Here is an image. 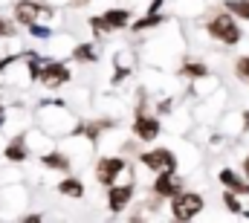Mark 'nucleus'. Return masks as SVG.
I'll return each instance as SVG.
<instances>
[{"mask_svg":"<svg viewBox=\"0 0 249 223\" xmlns=\"http://www.w3.org/2000/svg\"><path fill=\"white\" fill-rule=\"evenodd\" d=\"M6 122V113H3V105H0V125Z\"/></svg>","mask_w":249,"mask_h":223,"instance_id":"nucleus-25","label":"nucleus"},{"mask_svg":"<svg viewBox=\"0 0 249 223\" xmlns=\"http://www.w3.org/2000/svg\"><path fill=\"white\" fill-rule=\"evenodd\" d=\"M127 20H130V12L127 9H110V12L102 15L105 29H122V26H127Z\"/></svg>","mask_w":249,"mask_h":223,"instance_id":"nucleus-10","label":"nucleus"},{"mask_svg":"<svg viewBox=\"0 0 249 223\" xmlns=\"http://www.w3.org/2000/svg\"><path fill=\"white\" fill-rule=\"evenodd\" d=\"M142 160V166L151 168V171H177V157L168 151V148H154V151H148V154H142L139 157Z\"/></svg>","mask_w":249,"mask_h":223,"instance_id":"nucleus-3","label":"nucleus"},{"mask_svg":"<svg viewBox=\"0 0 249 223\" xmlns=\"http://www.w3.org/2000/svg\"><path fill=\"white\" fill-rule=\"evenodd\" d=\"M130 197H133V186H110V191H107L110 212H122L124 206L130 203Z\"/></svg>","mask_w":249,"mask_h":223,"instance_id":"nucleus-9","label":"nucleus"},{"mask_svg":"<svg viewBox=\"0 0 249 223\" xmlns=\"http://www.w3.org/2000/svg\"><path fill=\"white\" fill-rule=\"evenodd\" d=\"M209 35L217 38V41H223V44H229V47L241 41V29H238V23H235L229 15L212 18V20H209Z\"/></svg>","mask_w":249,"mask_h":223,"instance_id":"nucleus-1","label":"nucleus"},{"mask_svg":"<svg viewBox=\"0 0 249 223\" xmlns=\"http://www.w3.org/2000/svg\"><path fill=\"white\" fill-rule=\"evenodd\" d=\"M6 160H12V163H23V160H26V145H23V136H15V139L9 142V148H6Z\"/></svg>","mask_w":249,"mask_h":223,"instance_id":"nucleus-12","label":"nucleus"},{"mask_svg":"<svg viewBox=\"0 0 249 223\" xmlns=\"http://www.w3.org/2000/svg\"><path fill=\"white\" fill-rule=\"evenodd\" d=\"M162 20H165L162 15H157V12H148L142 20H136V23H133V29H136V32H139V29H151V26H157V23H162Z\"/></svg>","mask_w":249,"mask_h":223,"instance_id":"nucleus-16","label":"nucleus"},{"mask_svg":"<svg viewBox=\"0 0 249 223\" xmlns=\"http://www.w3.org/2000/svg\"><path fill=\"white\" fill-rule=\"evenodd\" d=\"M122 171H124V160H119V157H102L99 166H96V180L110 188Z\"/></svg>","mask_w":249,"mask_h":223,"instance_id":"nucleus-4","label":"nucleus"},{"mask_svg":"<svg viewBox=\"0 0 249 223\" xmlns=\"http://www.w3.org/2000/svg\"><path fill=\"white\" fill-rule=\"evenodd\" d=\"M244 130H249V111H244Z\"/></svg>","mask_w":249,"mask_h":223,"instance_id":"nucleus-23","label":"nucleus"},{"mask_svg":"<svg viewBox=\"0 0 249 223\" xmlns=\"http://www.w3.org/2000/svg\"><path fill=\"white\" fill-rule=\"evenodd\" d=\"M29 29H32V35H38V38H47V35H50V29H47V26H38V23H29Z\"/></svg>","mask_w":249,"mask_h":223,"instance_id":"nucleus-22","label":"nucleus"},{"mask_svg":"<svg viewBox=\"0 0 249 223\" xmlns=\"http://www.w3.org/2000/svg\"><path fill=\"white\" fill-rule=\"evenodd\" d=\"M235 70H238V75H241V78H244V81H249V56H244V58H241V61H238V67H235Z\"/></svg>","mask_w":249,"mask_h":223,"instance_id":"nucleus-20","label":"nucleus"},{"mask_svg":"<svg viewBox=\"0 0 249 223\" xmlns=\"http://www.w3.org/2000/svg\"><path fill=\"white\" fill-rule=\"evenodd\" d=\"M38 78H41L47 87H61V84H67V81H70V70H67L64 64H58V61H55V64H47V67L38 73Z\"/></svg>","mask_w":249,"mask_h":223,"instance_id":"nucleus-6","label":"nucleus"},{"mask_svg":"<svg viewBox=\"0 0 249 223\" xmlns=\"http://www.w3.org/2000/svg\"><path fill=\"white\" fill-rule=\"evenodd\" d=\"M171 212H174L177 221H191V218H197L203 212V197L194 194V191H186V194L180 191L174 197V203H171Z\"/></svg>","mask_w":249,"mask_h":223,"instance_id":"nucleus-2","label":"nucleus"},{"mask_svg":"<svg viewBox=\"0 0 249 223\" xmlns=\"http://www.w3.org/2000/svg\"><path fill=\"white\" fill-rule=\"evenodd\" d=\"M78 3H84V0H78Z\"/></svg>","mask_w":249,"mask_h":223,"instance_id":"nucleus-27","label":"nucleus"},{"mask_svg":"<svg viewBox=\"0 0 249 223\" xmlns=\"http://www.w3.org/2000/svg\"><path fill=\"white\" fill-rule=\"evenodd\" d=\"M41 15L50 18L53 12H50V9H41L35 0H20V3L15 6V20H18V23H26V26H29V23H35Z\"/></svg>","mask_w":249,"mask_h":223,"instance_id":"nucleus-5","label":"nucleus"},{"mask_svg":"<svg viewBox=\"0 0 249 223\" xmlns=\"http://www.w3.org/2000/svg\"><path fill=\"white\" fill-rule=\"evenodd\" d=\"M9 35H15V23H9V20L0 18V38H9Z\"/></svg>","mask_w":249,"mask_h":223,"instance_id":"nucleus-21","label":"nucleus"},{"mask_svg":"<svg viewBox=\"0 0 249 223\" xmlns=\"http://www.w3.org/2000/svg\"><path fill=\"white\" fill-rule=\"evenodd\" d=\"M154 191L160 197H177L180 194V183L174 180V171H160L157 183H154Z\"/></svg>","mask_w":249,"mask_h":223,"instance_id":"nucleus-8","label":"nucleus"},{"mask_svg":"<svg viewBox=\"0 0 249 223\" xmlns=\"http://www.w3.org/2000/svg\"><path fill=\"white\" fill-rule=\"evenodd\" d=\"M220 183H223L229 191H235V194H249V186L238 177V174H235V171H229V168H223V171H220Z\"/></svg>","mask_w":249,"mask_h":223,"instance_id":"nucleus-11","label":"nucleus"},{"mask_svg":"<svg viewBox=\"0 0 249 223\" xmlns=\"http://www.w3.org/2000/svg\"><path fill=\"white\" fill-rule=\"evenodd\" d=\"M183 75H188V78H203V75H209V70H206L203 64L191 61V64H186V67H183Z\"/></svg>","mask_w":249,"mask_h":223,"instance_id":"nucleus-17","label":"nucleus"},{"mask_svg":"<svg viewBox=\"0 0 249 223\" xmlns=\"http://www.w3.org/2000/svg\"><path fill=\"white\" fill-rule=\"evenodd\" d=\"M226 12L235 15V18H241V20H249V0H229Z\"/></svg>","mask_w":249,"mask_h":223,"instance_id":"nucleus-13","label":"nucleus"},{"mask_svg":"<svg viewBox=\"0 0 249 223\" xmlns=\"http://www.w3.org/2000/svg\"><path fill=\"white\" fill-rule=\"evenodd\" d=\"M72 56L78 58V61H93L96 53H93V47H90V44H81V47H75V53H72Z\"/></svg>","mask_w":249,"mask_h":223,"instance_id":"nucleus-18","label":"nucleus"},{"mask_svg":"<svg viewBox=\"0 0 249 223\" xmlns=\"http://www.w3.org/2000/svg\"><path fill=\"white\" fill-rule=\"evenodd\" d=\"M160 6H162V0H154V3H151V12H157Z\"/></svg>","mask_w":249,"mask_h":223,"instance_id":"nucleus-24","label":"nucleus"},{"mask_svg":"<svg viewBox=\"0 0 249 223\" xmlns=\"http://www.w3.org/2000/svg\"><path fill=\"white\" fill-rule=\"evenodd\" d=\"M133 133H136L142 142H151V139L160 136V122H157L154 116H136V122H133Z\"/></svg>","mask_w":249,"mask_h":223,"instance_id":"nucleus-7","label":"nucleus"},{"mask_svg":"<svg viewBox=\"0 0 249 223\" xmlns=\"http://www.w3.org/2000/svg\"><path fill=\"white\" fill-rule=\"evenodd\" d=\"M58 191L67 194V197H81V194H84V186H81L78 180H72V177H70V180L58 183Z\"/></svg>","mask_w":249,"mask_h":223,"instance_id":"nucleus-14","label":"nucleus"},{"mask_svg":"<svg viewBox=\"0 0 249 223\" xmlns=\"http://www.w3.org/2000/svg\"><path fill=\"white\" fill-rule=\"evenodd\" d=\"M244 171H247V177H249V160H244Z\"/></svg>","mask_w":249,"mask_h":223,"instance_id":"nucleus-26","label":"nucleus"},{"mask_svg":"<svg viewBox=\"0 0 249 223\" xmlns=\"http://www.w3.org/2000/svg\"><path fill=\"white\" fill-rule=\"evenodd\" d=\"M223 203H226V209L229 212H235V215H241V203H238V197L226 188V194H223Z\"/></svg>","mask_w":249,"mask_h":223,"instance_id":"nucleus-19","label":"nucleus"},{"mask_svg":"<svg viewBox=\"0 0 249 223\" xmlns=\"http://www.w3.org/2000/svg\"><path fill=\"white\" fill-rule=\"evenodd\" d=\"M41 163H44L47 168H58V171H67V168H70V160H67L64 154H47Z\"/></svg>","mask_w":249,"mask_h":223,"instance_id":"nucleus-15","label":"nucleus"}]
</instances>
